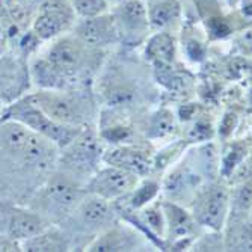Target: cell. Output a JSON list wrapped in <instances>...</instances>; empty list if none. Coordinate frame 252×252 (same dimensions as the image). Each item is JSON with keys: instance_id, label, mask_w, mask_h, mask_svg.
Instances as JSON below:
<instances>
[{"instance_id": "6", "label": "cell", "mask_w": 252, "mask_h": 252, "mask_svg": "<svg viewBox=\"0 0 252 252\" xmlns=\"http://www.w3.org/2000/svg\"><path fill=\"white\" fill-rule=\"evenodd\" d=\"M137 181H139V175L109 165L91 178L88 183V189L91 193L113 201L133 192L137 188Z\"/></svg>"}, {"instance_id": "31", "label": "cell", "mask_w": 252, "mask_h": 252, "mask_svg": "<svg viewBox=\"0 0 252 252\" xmlns=\"http://www.w3.org/2000/svg\"><path fill=\"white\" fill-rule=\"evenodd\" d=\"M123 2H124V0H107V3H112V5H120Z\"/></svg>"}, {"instance_id": "12", "label": "cell", "mask_w": 252, "mask_h": 252, "mask_svg": "<svg viewBox=\"0 0 252 252\" xmlns=\"http://www.w3.org/2000/svg\"><path fill=\"white\" fill-rule=\"evenodd\" d=\"M113 216L109 199L91 193L85 196L76 212L70 218H76V222L83 230H98L104 226Z\"/></svg>"}, {"instance_id": "11", "label": "cell", "mask_w": 252, "mask_h": 252, "mask_svg": "<svg viewBox=\"0 0 252 252\" xmlns=\"http://www.w3.org/2000/svg\"><path fill=\"white\" fill-rule=\"evenodd\" d=\"M228 209V193L222 186H213L205 192L198 201L196 219L201 225L218 231L223 225V219Z\"/></svg>"}, {"instance_id": "1", "label": "cell", "mask_w": 252, "mask_h": 252, "mask_svg": "<svg viewBox=\"0 0 252 252\" xmlns=\"http://www.w3.org/2000/svg\"><path fill=\"white\" fill-rule=\"evenodd\" d=\"M83 199L85 190L71 174L53 175L38 193L36 212L50 219H68Z\"/></svg>"}, {"instance_id": "4", "label": "cell", "mask_w": 252, "mask_h": 252, "mask_svg": "<svg viewBox=\"0 0 252 252\" xmlns=\"http://www.w3.org/2000/svg\"><path fill=\"white\" fill-rule=\"evenodd\" d=\"M63 148V165L73 177H76V174L89 175L95 169L101 154V147L93 131L80 130V133Z\"/></svg>"}, {"instance_id": "29", "label": "cell", "mask_w": 252, "mask_h": 252, "mask_svg": "<svg viewBox=\"0 0 252 252\" xmlns=\"http://www.w3.org/2000/svg\"><path fill=\"white\" fill-rule=\"evenodd\" d=\"M234 126H236V115H233V113H228V115H225L222 124H220V133L222 134H228L231 133L234 130Z\"/></svg>"}, {"instance_id": "9", "label": "cell", "mask_w": 252, "mask_h": 252, "mask_svg": "<svg viewBox=\"0 0 252 252\" xmlns=\"http://www.w3.org/2000/svg\"><path fill=\"white\" fill-rule=\"evenodd\" d=\"M85 42L80 38H61L49 50L47 61L62 76L76 74L85 61Z\"/></svg>"}, {"instance_id": "30", "label": "cell", "mask_w": 252, "mask_h": 252, "mask_svg": "<svg viewBox=\"0 0 252 252\" xmlns=\"http://www.w3.org/2000/svg\"><path fill=\"white\" fill-rule=\"evenodd\" d=\"M188 53H189V56L193 61H199L204 56V50L201 47V44L199 42H195V41H192V42L188 44Z\"/></svg>"}, {"instance_id": "21", "label": "cell", "mask_w": 252, "mask_h": 252, "mask_svg": "<svg viewBox=\"0 0 252 252\" xmlns=\"http://www.w3.org/2000/svg\"><path fill=\"white\" fill-rule=\"evenodd\" d=\"M71 5L77 15L82 18L97 17L106 14L107 11V0H71Z\"/></svg>"}, {"instance_id": "15", "label": "cell", "mask_w": 252, "mask_h": 252, "mask_svg": "<svg viewBox=\"0 0 252 252\" xmlns=\"http://www.w3.org/2000/svg\"><path fill=\"white\" fill-rule=\"evenodd\" d=\"M147 56L158 66H166L174 61L175 42L166 32H158L150 38L147 44Z\"/></svg>"}, {"instance_id": "32", "label": "cell", "mask_w": 252, "mask_h": 252, "mask_svg": "<svg viewBox=\"0 0 252 252\" xmlns=\"http://www.w3.org/2000/svg\"><path fill=\"white\" fill-rule=\"evenodd\" d=\"M249 103H251V106H252V88H251V91H249Z\"/></svg>"}, {"instance_id": "2", "label": "cell", "mask_w": 252, "mask_h": 252, "mask_svg": "<svg viewBox=\"0 0 252 252\" xmlns=\"http://www.w3.org/2000/svg\"><path fill=\"white\" fill-rule=\"evenodd\" d=\"M8 118L23 123L33 131L49 137L59 147H66L80 133L79 127L65 126L52 120L47 113L42 112L35 103H32L29 97L11 106Z\"/></svg>"}, {"instance_id": "19", "label": "cell", "mask_w": 252, "mask_h": 252, "mask_svg": "<svg viewBox=\"0 0 252 252\" xmlns=\"http://www.w3.org/2000/svg\"><path fill=\"white\" fill-rule=\"evenodd\" d=\"M175 130V118L172 115V112L168 109H160L157 110L150 120L148 124V136L153 139L157 137H165L171 134Z\"/></svg>"}, {"instance_id": "24", "label": "cell", "mask_w": 252, "mask_h": 252, "mask_svg": "<svg viewBox=\"0 0 252 252\" xmlns=\"http://www.w3.org/2000/svg\"><path fill=\"white\" fill-rule=\"evenodd\" d=\"M243 153H245V150L240 145H234L230 151L226 153V156L223 157V163H222V172L225 175H230L233 172V169L240 163Z\"/></svg>"}, {"instance_id": "26", "label": "cell", "mask_w": 252, "mask_h": 252, "mask_svg": "<svg viewBox=\"0 0 252 252\" xmlns=\"http://www.w3.org/2000/svg\"><path fill=\"white\" fill-rule=\"evenodd\" d=\"M212 134H213V128H212L210 123H205V121L195 123L193 128L189 133L192 141H207L212 137Z\"/></svg>"}, {"instance_id": "22", "label": "cell", "mask_w": 252, "mask_h": 252, "mask_svg": "<svg viewBox=\"0 0 252 252\" xmlns=\"http://www.w3.org/2000/svg\"><path fill=\"white\" fill-rule=\"evenodd\" d=\"M157 189H158V186L156 185V183H151V181L144 183L142 186L136 188V189L133 190L131 201H130L131 207H133V209H141L142 205H145L150 199H153V198L156 196Z\"/></svg>"}, {"instance_id": "16", "label": "cell", "mask_w": 252, "mask_h": 252, "mask_svg": "<svg viewBox=\"0 0 252 252\" xmlns=\"http://www.w3.org/2000/svg\"><path fill=\"white\" fill-rule=\"evenodd\" d=\"M150 23L154 29H165L178 17L175 0H153L148 6Z\"/></svg>"}, {"instance_id": "28", "label": "cell", "mask_w": 252, "mask_h": 252, "mask_svg": "<svg viewBox=\"0 0 252 252\" xmlns=\"http://www.w3.org/2000/svg\"><path fill=\"white\" fill-rule=\"evenodd\" d=\"M210 28L216 36H225L228 32H230V29H228V26L225 25V23L222 20H218V18H213L210 21Z\"/></svg>"}, {"instance_id": "27", "label": "cell", "mask_w": 252, "mask_h": 252, "mask_svg": "<svg viewBox=\"0 0 252 252\" xmlns=\"http://www.w3.org/2000/svg\"><path fill=\"white\" fill-rule=\"evenodd\" d=\"M239 44H240V47L248 52V53H252V28L246 29L240 38H239Z\"/></svg>"}, {"instance_id": "20", "label": "cell", "mask_w": 252, "mask_h": 252, "mask_svg": "<svg viewBox=\"0 0 252 252\" xmlns=\"http://www.w3.org/2000/svg\"><path fill=\"white\" fill-rule=\"evenodd\" d=\"M106 98L113 107L130 106L134 101V89L127 83H115L107 89Z\"/></svg>"}, {"instance_id": "25", "label": "cell", "mask_w": 252, "mask_h": 252, "mask_svg": "<svg viewBox=\"0 0 252 252\" xmlns=\"http://www.w3.org/2000/svg\"><path fill=\"white\" fill-rule=\"evenodd\" d=\"M236 251H252V228L243 225L234 234V243L231 245Z\"/></svg>"}, {"instance_id": "14", "label": "cell", "mask_w": 252, "mask_h": 252, "mask_svg": "<svg viewBox=\"0 0 252 252\" xmlns=\"http://www.w3.org/2000/svg\"><path fill=\"white\" fill-rule=\"evenodd\" d=\"M168 233L172 239H186L193 233V220L183 209L175 204H163Z\"/></svg>"}, {"instance_id": "13", "label": "cell", "mask_w": 252, "mask_h": 252, "mask_svg": "<svg viewBox=\"0 0 252 252\" xmlns=\"http://www.w3.org/2000/svg\"><path fill=\"white\" fill-rule=\"evenodd\" d=\"M103 160L107 165L126 169L136 175L148 174L151 169V165H153V160H151L148 151H145L142 148H137V147H131V145L117 147V148L110 150L109 153L104 154Z\"/></svg>"}, {"instance_id": "7", "label": "cell", "mask_w": 252, "mask_h": 252, "mask_svg": "<svg viewBox=\"0 0 252 252\" xmlns=\"http://www.w3.org/2000/svg\"><path fill=\"white\" fill-rule=\"evenodd\" d=\"M29 100L35 103L42 112L65 126H74L77 127L80 123H83V107L79 100L70 95H61L52 91H42L35 95H31Z\"/></svg>"}, {"instance_id": "18", "label": "cell", "mask_w": 252, "mask_h": 252, "mask_svg": "<svg viewBox=\"0 0 252 252\" xmlns=\"http://www.w3.org/2000/svg\"><path fill=\"white\" fill-rule=\"evenodd\" d=\"M21 248L25 251H65L66 243L63 236L58 230L47 228L41 234L21 242Z\"/></svg>"}, {"instance_id": "23", "label": "cell", "mask_w": 252, "mask_h": 252, "mask_svg": "<svg viewBox=\"0 0 252 252\" xmlns=\"http://www.w3.org/2000/svg\"><path fill=\"white\" fill-rule=\"evenodd\" d=\"M234 209L240 213L248 212L252 207V181H246L237 188L233 201Z\"/></svg>"}, {"instance_id": "5", "label": "cell", "mask_w": 252, "mask_h": 252, "mask_svg": "<svg viewBox=\"0 0 252 252\" xmlns=\"http://www.w3.org/2000/svg\"><path fill=\"white\" fill-rule=\"evenodd\" d=\"M76 11L71 0H47L33 21V32L39 39H53L73 25Z\"/></svg>"}, {"instance_id": "8", "label": "cell", "mask_w": 252, "mask_h": 252, "mask_svg": "<svg viewBox=\"0 0 252 252\" xmlns=\"http://www.w3.org/2000/svg\"><path fill=\"white\" fill-rule=\"evenodd\" d=\"M50 228V220L39 212L12 207L6 218V237L15 242L29 240Z\"/></svg>"}, {"instance_id": "10", "label": "cell", "mask_w": 252, "mask_h": 252, "mask_svg": "<svg viewBox=\"0 0 252 252\" xmlns=\"http://www.w3.org/2000/svg\"><path fill=\"white\" fill-rule=\"evenodd\" d=\"M76 36L91 47H103L120 39L115 18L112 14L82 18L76 26Z\"/></svg>"}, {"instance_id": "3", "label": "cell", "mask_w": 252, "mask_h": 252, "mask_svg": "<svg viewBox=\"0 0 252 252\" xmlns=\"http://www.w3.org/2000/svg\"><path fill=\"white\" fill-rule=\"evenodd\" d=\"M113 18L121 41L127 44L139 42L151 28L148 6L144 0H124L117 5Z\"/></svg>"}, {"instance_id": "17", "label": "cell", "mask_w": 252, "mask_h": 252, "mask_svg": "<svg viewBox=\"0 0 252 252\" xmlns=\"http://www.w3.org/2000/svg\"><path fill=\"white\" fill-rule=\"evenodd\" d=\"M134 248L131 236L118 230H110L103 236H98L88 246V251H131Z\"/></svg>"}]
</instances>
